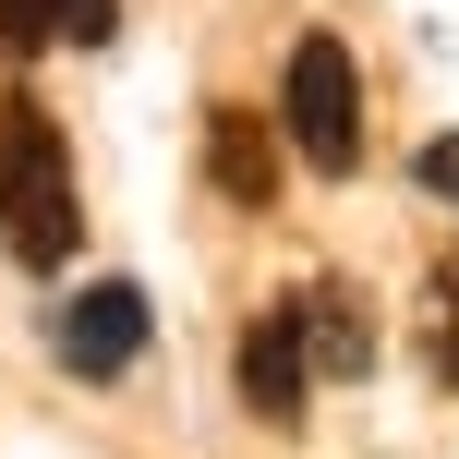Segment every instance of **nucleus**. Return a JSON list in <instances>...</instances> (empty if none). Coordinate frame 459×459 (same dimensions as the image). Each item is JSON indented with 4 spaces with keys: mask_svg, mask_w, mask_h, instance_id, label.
Masks as SVG:
<instances>
[{
    "mask_svg": "<svg viewBox=\"0 0 459 459\" xmlns=\"http://www.w3.org/2000/svg\"><path fill=\"white\" fill-rule=\"evenodd\" d=\"M85 242V182H73V134L37 85L0 97V254L24 278H61Z\"/></svg>",
    "mask_w": 459,
    "mask_h": 459,
    "instance_id": "nucleus-1",
    "label": "nucleus"
},
{
    "mask_svg": "<svg viewBox=\"0 0 459 459\" xmlns=\"http://www.w3.org/2000/svg\"><path fill=\"white\" fill-rule=\"evenodd\" d=\"M302 326H315V375H375V315H363V290L315 278V290H302Z\"/></svg>",
    "mask_w": 459,
    "mask_h": 459,
    "instance_id": "nucleus-6",
    "label": "nucleus"
},
{
    "mask_svg": "<svg viewBox=\"0 0 459 459\" xmlns=\"http://www.w3.org/2000/svg\"><path fill=\"white\" fill-rule=\"evenodd\" d=\"M145 339H158V315H145L134 278H85V290L48 302V363H61L73 387H121V375L145 363Z\"/></svg>",
    "mask_w": 459,
    "mask_h": 459,
    "instance_id": "nucleus-3",
    "label": "nucleus"
},
{
    "mask_svg": "<svg viewBox=\"0 0 459 459\" xmlns=\"http://www.w3.org/2000/svg\"><path fill=\"white\" fill-rule=\"evenodd\" d=\"M278 169H290V134L266 109H206V182L230 206H278Z\"/></svg>",
    "mask_w": 459,
    "mask_h": 459,
    "instance_id": "nucleus-5",
    "label": "nucleus"
},
{
    "mask_svg": "<svg viewBox=\"0 0 459 459\" xmlns=\"http://www.w3.org/2000/svg\"><path fill=\"white\" fill-rule=\"evenodd\" d=\"M315 326H302V290H278L266 315L242 326V411L254 423H302V399H315Z\"/></svg>",
    "mask_w": 459,
    "mask_h": 459,
    "instance_id": "nucleus-4",
    "label": "nucleus"
},
{
    "mask_svg": "<svg viewBox=\"0 0 459 459\" xmlns=\"http://www.w3.org/2000/svg\"><path fill=\"white\" fill-rule=\"evenodd\" d=\"M24 24H37V48H109L121 0H24Z\"/></svg>",
    "mask_w": 459,
    "mask_h": 459,
    "instance_id": "nucleus-8",
    "label": "nucleus"
},
{
    "mask_svg": "<svg viewBox=\"0 0 459 459\" xmlns=\"http://www.w3.org/2000/svg\"><path fill=\"white\" fill-rule=\"evenodd\" d=\"M411 182L436 194V206H459V134H423L411 145Z\"/></svg>",
    "mask_w": 459,
    "mask_h": 459,
    "instance_id": "nucleus-9",
    "label": "nucleus"
},
{
    "mask_svg": "<svg viewBox=\"0 0 459 459\" xmlns=\"http://www.w3.org/2000/svg\"><path fill=\"white\" fill-rule=\"evenodd\" d=\"M423 363H436V387L459 399V254L423 278Z\"/></svg>",
    "mask_w": 459,
    "mask_h": 459,
    "instance_id": "nucleus-7",
    "label": "nucleus"
},
{
    "mask_svg": "<svg viewBox=\"0 0 459 459\" xmlns=\"http://www.w3.org/2000/svg\"><path fill=\"white\" fill-rule=\"evenodd\" d=\"M24 48H37V24H24V0H0V73H13Z\"/></svg>",
    "mask_w": 459,
    "mask_h": 459,
    "instance_id": "nucleus-10",
    "label": "nucleus"
},
{
    "mask_svg": "<svg viewBox=\"0 0 459 459\" xmlns=\"http://www.w3.org/2000/svg\"><path fill=\"white\" fill-rule=\"evenodd\" d=\"M278 134L315 182H351L363 169V61H351L326 24H302L290 61H278Z\"/></svg>",
    "mask_w": 459,
    "mask_h": 459,
    "instance_id": "nucleus-2",
    "label": "nucleus"
}]
</instances>
